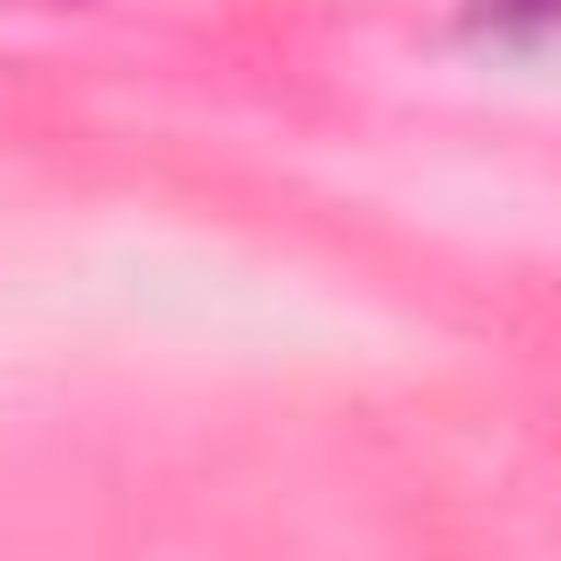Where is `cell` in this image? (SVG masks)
<instances>
[{"label": "cell", "mask_w": 561, "mask_h": 561, "mask_svg": "<svg viewBox=\"0 0 561 561\" xmlns=\"http://www.w3.org/2000/svg\"><path fill=\"white\" fill-rule=\"evenodd\" d=\"M473 26L482 35H552L561 0H473Z\"/></svg>", "instance_id": "obj_1"}]
</instances>
